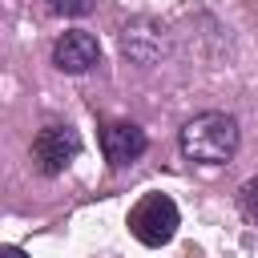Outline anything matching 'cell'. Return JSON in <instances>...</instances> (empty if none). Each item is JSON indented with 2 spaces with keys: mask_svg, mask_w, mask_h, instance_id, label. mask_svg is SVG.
I'll list each match as a JSON object with an SVG mask.
<instances>
[{
  "mask_svg": "<svg viewBox=\"0 0 258 258\" xmlns=\"http://www.w3.org/2000/svg\"><path fill=\"white\" fill-rule=\"evenodd\" d=\"M238 145H242V125H238V117H230L222 109H206V113L189 117L177 133V149L194 165H226V161H234Z\"/></svg>",
  "mask_w": 258,
  "mask_h": 258,
  "instance_id": "1",
  "label": "cell"
},
{
  "mask_svg": "<svg viewBox=\"0 0 258 258\" xmlns=\"http://www.w3.org/2000/svg\"><path fill=\"white\" fill-rule=\"evenodd\" d=\"M177 226H181V210H177V202L169 194H141L133 202V210H129V234L141 246L157 250V246L173 242Z\"/></svg>",
  "mask_w": 258,
  "mask_h": 258,
  "instance_id": "2",
  "label": "cell"
},
{
  "mask_svg": "<svg viewBox=\"0 0 258 258\" xmlns=\"http://www.w3.org/2000/svg\"><path fill=\"white\" fill-rule=\"evenodd\" d=\"M32 169L40 177H60L77 157H81V133L69 121H48L44 129H36L32 145H28Z\"/></svg>",
  "mask_w": 258,
  "mask_h": 258,
  "instance_id": "3",
  "label": "cell"
},
{
  "mask_svg": "<svg viewBox=\"0 0 258 258\" xmlns=\"http://www.w3.org/2000/svg\"><path fill=\"white\" fill-rule=\"evenodd\" d=\"M169 40H173L169 28H165L161 20H153V16H133V20L121 28V36H117L121 56H125L129 64H137V69L161 64V60L169 56V48H173Z\"/></svg>",
  "mask_w": 258,
  "mask_h": 258,
  "instance_id": "4",
  "label": "cell"
},
{
  "mask_svg": "<svg viewBox=\"0 0 258 258\" xmlns=\"http://www.w3.org/2000/svg\"><path fill=\"white\" fill-rule=\"evenodd\" d=\"M52 64L60 73H69V77H85V73H93L101 64V40L93 32H85V28H69L52 44Z\"/></svg>",
  "mask_w": 258,
  "mask_h": 258,
  "instance_id": "5",
  "label": "cell"
},
{
  "mask_svg": "<svg viewBox=\"0 0 258 258\" xmlns=\"http://www.w3.org/2000/svg\"><path fill=\"white\" fill-rule=\"evenodd\" d=\"M145 149H149V137H145V129L133 125V121H109V125L101 129V153H105V161H109L113 169L133 165Z\"/></svg>",
  "mask_w": 258,
  "mask_h": 258,
  "instance_id": "6",
  "label": "cell"
},
{
  "mask_svg": "<svg viewBox=\"0 0 258 258\" xmlns=\"http://www.w3.org/2000/svg\"><path fill=\"white\" fill-rule=\"evenodd\" d=\"M238 214H242L250 226H258V173L238 185Z\"/></svg>",
  "mask_w": 258,
  "mask_h": 258,
  "instance_id": "7",
  "label": "cell"
},
{
  "mask_svg": "<svg viewBox=\"0 0 258 258\" xmlns=\"http://www.w3.org/2000/svg\"><path fill=\"white\" fill-rule=\"evenodd\" d=\"M44 8L60 20H77V16H89L97 8V0H44Z\"/></svg>",
  "mask_w": 258,
  "mask_h": 258,
  "instance_id": "8",
  "label": "cell"
},
{
  "mask_svg": "<svg viewBox=\"0 0 258 258\" xmlns=\"http://www.w3.org/2000/svg\"><path fill=\"white\" fill-rule=\"evenodd\" d=\"M0 258H28V254H24L20 246H4V250H0Z\"/></svg>",
  "mask_w": 258,
  "mask_h": 258,
  "instance_id": "9",
  "label": "cell"
}]
</instances>
